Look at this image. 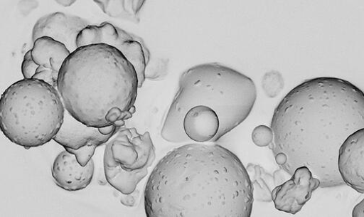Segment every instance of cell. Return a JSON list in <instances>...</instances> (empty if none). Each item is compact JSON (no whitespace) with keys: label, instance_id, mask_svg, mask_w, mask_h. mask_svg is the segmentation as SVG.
<instances>
[{"label":"cell","instance_id":"obj_2","mask_svg":"<svg viewBox=\"0 0 364 217\" xmlns=\"http://www.w3.org/2000/svg\"><path fill=\"white\" fill-rule=\"evenodd\" d=\"M144 201L149 217H250L254 199L236 154L217 144L191 143L157 164Z\"/></svg>","mask_w":364,"mask_h":217},{"label":"cell","instance_id":"obj_10","mask_svg":"<svg viewBox=\"0 0 364 217\" xmlns=\"http://www.w3.org/2000/svg\"><path fill=\"white\" fill-rule=\"evenodd\" d=\"M291 176L272 191V200L279 211L296 214L310 200L312 193L321 188V181L306 166L296 169Z\"/></svg>","mask_w":364,"mask_h":217},{"label":"cell","instance_id":"obj_14","mask_svg":"<svg viewBox=\"0 0 364 217\" xmlns=\"http://www.w3.org/2000/svg\"><path fill=\"white\" fill-rule=\"evenodd\" d=\"M95 3L107 16L114 18L139 23V14L146 1L144 0H97Z\"/></svg>","mask_w":364,"mask_h":217},{"label":"cell","instance_id":"obj_11","mask_svg":"<svg viewBox=\"0 0 364 217\" xmlns=\"http://www.w3.org/2000/svg\"><path fill=\"white\" fill-rule=\"evenodd\" d=\"M90 26L89 22L80 17L54 13L41 17L36 23L32 31V41L41 37H50L63 45L70 53L78 48L77 39L80 32Z\"/></svg>","mask_w":364,"mask_h":217},{"label":"cell","instance_id":"obj_15","mask_svg":"<svg viewBox=\"0 0 364 217\" xmlns=\"http://www.w3.org/2000/svg\"><path fill=\"white\" fill-rule=\"evenodd\" d=\"M246 169L248 172L253 190V199L259 202H271L272 191L267 180L272 178L269 174L259 165L250 163Z\"/></svg>","mask_w":364,"mask_h":217},{"label":"cell","instance_id":"obj_8","mask_svg":"<svg viewBox=\"0 0 364 217\" xmlns=\"http://www.w3.org/2000/svg\"><path fill=\"white\" fill-rule=\"evenodd\" d=\"M120 128L117 125L87 126L65 110L63 123L53 140L74 154L82 166H85L92 159L97 148L107 143Z\"/></svg>","mask_w":364,"mask_h":217},{"label":"cell","instance_id":"obj_18","mask_svg":"<svg viewBox=\"0 0 364 217\" xmlns=\"http://www.w3.org/2000/svg\"><path fill=\"white\" fill-rule=\"evenodd\" d=\"M168 63L165 60L159 61L151 66H147L145 72L146 78L151 80L160 79L167 73Z\"/></svg>","mask_w":364,"mask_h":217},{"label":"cell","instance_id":"obj_6","mask_svg":"<svg viewBox=\"0 0 364 217\" xmlns=\"http://www.w3.org/2000/svg\"><path fill=\"white\" fill-rule=\"evenodd\" d=\"M156 159L149 132L141 135L135 128H124L108 142L104 157L109 184L124 195L134 192Z\"/></svg>","mask_w":364,"mask_h":217},{"label":"cell","instance_id":"obj_16","mask_svg":"<svg viewBox=\"0 0 364 217\" xmlns=\"http://www.w3.org/2000/svg\"><path fill=\"white\" fill-rule=\"evenodd\" d=\"M284 79L281 73L271 70L264 74L262 85L263 91L269 98H276L284 88Z\"/></svg>","mask_w":364,"mask_h":217},{"label":"cell","instance_id":"obj_9","mask_svg":"<svg viewBox=\"0 0 364 217\" xmlns=\"http://www.w3.org/2000/svg\"><path fill=\"white\" fill-rule=\"evenodd\" d=\"M70 54L63 43L50 37L39 38L24 56L22 74L24 78L47 82L58 90L60 72Z\"/></svg>","mask_w":364,"mask_h":217},{"label":"cell","instance_id":"obj_12","mask_svg":"<svg viewBox=\"0 0 364 217\" xmlns=\"http://www.w3.org/2000/svg\"><path fill=\"white\" fill-rule=\"evenodd\" d=\"M338 169L345 184L364 193V128L349 136L341 146Z\"/></svg>","mask_w":364,"mask_h":217},{"label":"cell","instance_id":"obj_20","mask_svg":"<svg viewBox=\"0 0 364 217\" xmlns=\"http://www.w3.org/2000/svg\"><path fill=\"white\" fill-rule=\"evenodd\" d=\"M75 0H58L56 3L63 7H70L75 3Z\"/></svg>","mask_w":364,"mask_h":217},{"label":"cell","instance_id":"obj_1","mask_svg":"<svg viewBox=\"0 0 364 217\" xmlns=\"http://www.w3.org/2000/svg\"><path fill=\"white\" fill-rule=\"evenodd\" d=\"M270 127L273 141L269 148L289 176L306 166L321 188L343 186L338 151L349 136L364 128V95L343 79L307 80L281 102Z\"/></svg>","mask_w":364,"mask_h":217},{"label":"cell","instance_id":"obj_13","mask_svg":"<svg viewBox=\"0 0 364 217\" xmlns=\"http://www.w3.org/2000/svg\"><path fill=\"white\" fill-rule=\"evenodd\" d=\"M95 165L92 159L82 166L76 157L67 152H61L55 159L52 173L58 186L67 191H78L86 189L92 181Z\"/></svg>","mask_w":364,"mask_h":217},{"label":"cell","instance_id":"obj_4","mask_svg":"<svg viewBox=\"0 0 364 217\" xmlns=\"http://www.w3.org/2000/svg\"><path fill=\"white\" fill-rule=\"evenodd\" d=\"M139 78L118 50L105 43L77 48L65 61L58 91L65 110L95 127H122L135 112Z\"/></svg>","mask_w":364,"mask_h":217},{"label":"cell","instance_id":"obj_5","mask_svg":"<svg viewBox=\"0 0 364 217\" xmlns=\"http://www.w3.org/2000/svg\"><path fill=\"white\" fill-rule=\"evenodd\" d=\"M65 108L56 88L38 79L18 80L0 99V128L14 144L26 149L54 139Z\"/></svg>","mask_w":364,"mask_h":217},{"label":"cell","instance_id":"obj_19","mask_svg":"<svg viewBox=\"0 0 364 217\" xmlns=\"http://www.w3.org/2000/svg\"><path fill=\"white\" fill-rule=\"evenodd\" d=\"M353 217H363L364 216V200H362L353 208L352 212Z\"/></svg>","mask_w":364,"mask_h":217},{"label":"cell","instance_id":"obj_7","mask_svg":"<svg viewBox=\"0 0 364 217\" xmlns=\"http://www.w3.org/2000/svg\"><path fill=\"white\" fill-rule=\"evenodd\" d=\"M97 43H105L121 52L134 66L138 74L139 89L141 88L146 80V66L151 58L144 40L105 22L100 26H88L77 39L78 48Z\"/></svg>","mask_w":364,"mask_h":217},{"label":"cell","instance_id":"obj_17","mask_svg":"<svg viewBox=\"0 0 364 217\" xmlns=\"http://www.w3.org/2000/svg\"><path fill=\"white\" fill-rule=\"evenodd\" d=\"M253 143L259 147H269L273 141V132L271 127L266 125L256 127L252 134Z\"/></svg>","mask_w":364,"mask_h":217},{"label":"cell","instance_id":"obj_3","mask_svg":"<svg viewBox=\"0 0 364 217\" xmlns=\"http://www.w3.org/2000/svg\"><path fill=\"white\" fill-rule=\"evenodd\" d=\"M248 76L218 63L181 74L161 132L171 144L215 143L242 123L257 100Z\"/></svg>","mask_w":364,"mask_h":217}]
</instances>
